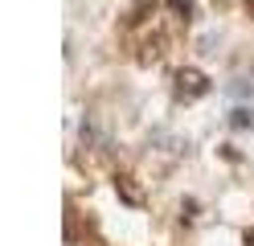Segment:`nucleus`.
Instances as JSON below:
<instances>
[{
  "label": "nucleus",
  "mask_w": 254,
  "mask_h": 246,
  "mask_svg": "<svg viewBox=\"0 0 254 246\" xmlns=\"http://www.w3.org/2000/svg\"><path fill=\"white\" fill-rule=\"evenodd\" d=\"M177 82H181V94H189V98H197V94L209 90V82H205V74H201V70H181V74H177Z\"/></svg>",
  "instance_id": "1"
},
{
  "label": "nucleus",
  "mask_w": 254,
  "mask_h": 246,
  "mask_svg": "<svg viewBox=\"0 0 254 246\" xmlns=\"http://www.w3.org/2000/svg\"><path fill=\"white\" fill-rule=\"evenodd\" d=\"M168 8L181 12V16H189V12H193V0H168Z\"/></svg>",
  "instance_id": "2"
},
{
  "label": "nucleus",
  "mask_w": 254,
  "mask_h": 246,
  "mask_svg": "<svg viewBox=\"0 0 254 246\" xmlns=\"http://www.w3.org/2000/svg\"><path fill=\"white\" fill-rule=\"evenodd\" d=\"M246 4H250V8H254V0H246Z\"/></svg>",
  "instance_id": "3"
}]
</instances>
